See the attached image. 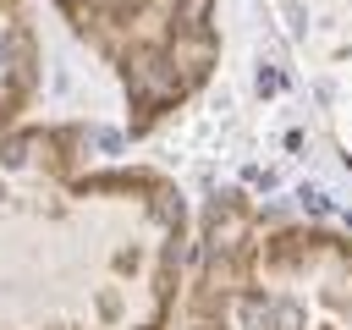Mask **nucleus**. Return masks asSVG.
Listing matches in <instances>:
<instances>
[{"instance_id":"7ed1b4c3","label":"nucleus","mask_w":352,"mask_h":330,"mask_svg":"<svg viewBox=\"0 0 352 330\" xmlns=\"http://www.w3.org/2000/svg\"><path fill=\"white\" fill-rule=\"evenodd\" d=\"M116 72L132 126L170 116L214 66V0H55Z\"/></svg>"},{"instance_id":"f257e3e1","label":"nucleus","mask_w":352,"mask_h":330,"mask_svg":"<svg viewBox=\"0 0 352 330\" xmlns=\"http://www.w3.org/2000/svg\"><path fill=\"white\" fill-rule=\"evenodd\" d=\"M33 88L22 0H0V330H160L182 209L154 176L72 165V138L16 126Z\"/></svg>"},{"instance_id":"f03ea898","label":"nucleus","mask_w":352,"mask_h":330,"mask_svg":"<svg viewBox=\"0 0 352 330\" xmlns=\"http://www.w3.org/2000/svg\"><path fill=\"white\" fill-rule=\"evenodd\" d=\"M182 330H352V236L214 220Z\"/></svg>"}]
</instances>
